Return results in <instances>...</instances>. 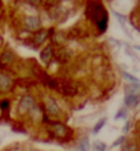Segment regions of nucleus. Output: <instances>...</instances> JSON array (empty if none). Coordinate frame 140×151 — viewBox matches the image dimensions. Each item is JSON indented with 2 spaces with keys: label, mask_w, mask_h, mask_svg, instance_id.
Listing matches in <instances>:
<instances>
[{
  "label": "nucleus",
  "mask_w": 140,
  "mask_h": 151,
  "mask_svg": "<svg viewBox=\"0 0 140 151\" xmlns=\"http://www.w3.org/2000/svg\"><path fill=\"white\" fill-rule=\"evenodd\" d=\"M25 28L28 30H36V29L40 28V19L37 17H26L25 18Z\"/></svg>",
  "instance_id": "nucleus-3"
},
{
  "label": "nucleus",
  "mask_w": 140,
  "mask_h": 151,
  "mask_svg": "<svg viewBox=\"0 0 140 151\" xmlns=\"http://www.w3.org/2000/svg\"><path fill=\"white\" fill-rule=\"evenodd\" d=\"M11 78L6 74H0V91H7L11 87Z\"/></svg>",
  "instance_id": "nucleus-6"
},
{
  "label": "nucleus",
  "mask_w": 140,
  "mask_h": 151,
  "mask_svg": "<svg viewBox=\"0 0 140 151\" xmlns=\"http://www.w3.org/2000/svg\"><path fill=\"white\" fill-rule=\"evenodd\" d=\"M45 106H47V111L51 115H59V106L52 98H47Z\"/></svg>",
  "instance_id": "nucleus-4"
},
{
  "label": "nucleus",
  "mask_w": 140,
  "mask_h": 151,
  "mask_svg": "<svg viewBox=\"0 0 140 151\" xmlns=\"http://www.w3.org/2000/svg\"><path fill=\"white\" fill-rule=\"evenodd\" d=\"M8 106V102H3V103H1V109H6Z\"/></svg>",
  "instance_id": "nucleus-18"
},
{
  "label": "nucleus",
  "mask_w": 140,
  "mask_h": 151,
  "mask_svg": "<svg viewBox=\"0 0 140 151\" xmlns=\"http://www.w3.org/2000/svg\"><path fill=\"white\" fill-rule=\"evenodd\" d=\"M104 124H106V118H102V119L99 121V122L96 124L95 128H93V133H95V135H96V133H99L100 129H102V128L104 127Z\"/></svg>",
  "instance_id": "nucleus-11"
},
{
  "label": "nucleus",
  "mask_w": 140,
  "mask_h": 151,
  "mask_svg": "<svg viewBox=\"0 0 140 151\" xmlns=\"http://www.w3.org/2000/svg\"><path fill=\"white\" fill-rule=\"evenodd\" d=\"M124 140H125V137H124V136H121V137H118V139H117L116 142H114V143L111 144V147H116V146H118V144H121V143H122V142H124Z\"/></svg>",
  "instance_id": "nucleus-15"
},
{
  "label": "nucleus",
  "mask_w": 140,
  "mask_h": 151,
  "mask_svg": "<svg viewBox=\"0 0 140 151\" xmlns=\"http://www.w3.org/2000/svg\"><path fill=\"white\" fill-rule=\"evenodd\" d=\"M135 48H136V50H139V51H140V47H135Z\"/></svg>",
  "instance_id": "nucleus-19"
},
{
  "label": "nucleus",
  "mask_w": 140,
  "mask_h": 151,
  "mask_svg": "<svg viewBox=\"0 0 140 151\" xmlns=\"http://www.w3.org/2000/svg\"><path fill=\"white\" fill-rule=\"evenodd\" d=\"M87 14L91 19L98 25L100 32H104L107 28V12L103 8V6L99 3H89L87 8Z\"/></svg>",
  "instance_id": "nucleus-1"
},
{
  "label": "nucleus",
  "mask_w": 140,
  "mask_h": 151,
  "mask_svg": "<svg viewBox=\"0 0 140 151\" xmlns=\"http://www.w3.org/2000/svg\"><path fill=\"white\" fill-rule=\"evenodd\" d=\"M51 129L54 131L56 136H59V137H63L66 135V128L62 125V124H52L51 125Z\"/></svg>",
  "instance_id": "nucleus-7"
},
{
  "label": "nucleus",
  "mask_w": 140,
  "mask_h": 151,
  "mask_svg": "<svg viewBox=\"0 0 140 151\" xmlns=\"http://www.w3.org/2000/svg\"><path fill=\"white\" fill-rule=\"evenodd\" d=\"M50 58H51V48L47 47V48L44 50V51L41 52V60L47 63L48 60H50Z\"/></svg>",
  "instance_id": "nucleus-9"
},
{
  "label": "nucleus",
  "mask_w": 140,
  "mask_h": 151,
  "mask_svg": "<svg viewBox=\"0 0 140 151\" xmlns=\"http://www.w3.org/2000/svg\"><path fill=\"white\" fill-rule=\"evenodd\" d=\"M78 151H89V139L85 137L78 143Z\"/></svg>",
  "instance_id": "nucleus-8"
},
{
  "label": "nucleus",
  "mask_w": 140,
  "mask_h": 151,
  "mask_svg": "<svg viewBox=\"0 0 140 151\" xmlns=\"http://www.w3.org/2000/svg\"><path fill=\"white\" fill-rule=\"evenodd\" d=\"M45 37H47V32L43 30V32L37 33L36 36H34V41H36V43H43V41L45 40Z\"/></svg>",
  "instance_id": "nucleus-12"
},
{
  "label": "nucleus",
  "mask_w": 140,
  "mask_h": 151,
  "mask_svg": "<svg viewBox=\"0 0 140 151\" xmlns=\"http://www.w3.org/2000/svg\"><path fill=\"white\" fill-rule=\"evenodd\" d=\"M33 107H34V99H33L32 96L26 95L21 99L19 107L18 109H19V113H26V111H29V110H32Z\"/></svg>",
  "instance_id": "nucleus-2"
},
{
  "label": "nucleus",
  "mask_w": 140,
  "mask_h": 151,
  "mask_svg": "<svg viewBox=\"0 0 140 151\" xmlns=\"http://www.w3.org/2000/svg\"><path fill=\"white\" fill-rule=\"evenodd\" d=\"M139 103H140V95H136V93H126L125 95V106L135 107Z\"/></svg>",
  "instance_id": "nucleus-5"
},
{
  "label": "nucleus",
  "mask_w": 140,
  "mask_h": 151,
  "mask_svg": "<svg viewBox=\"0 0 140 151\" xmlns=\"http://www.w3.org/2000/svg\"><path fill=\"white\" fill-rule=\"evenodd\" d=\"M129 128H131V122L128 121V122L125 124V127H124V129H122V132H124V133H126V132L129 131Z\"/></svg>",
  "instance_id": "nucleus-17"
},
{
  "label": "nucleus",
  "mask_w": 140,
  "mask_h": 151,
  "mask_svg": "<svg viewBox=\"0 0 140 151\" xmlns=\"http://www.w3.org/2000/svg\"><path fill=\"white\" fill-rule=\"evenodd\" d=\"M93 148H95V151H104L106 150V146H104L103 142H95Z\"/></svg>",
  "instance_id": "nucleus-13"
},
{
  "label": "nucleus",
  "mask_w": 140,
  "mask_h": 151,
  "mask_svg": "<svg viewBox=\"0 0 140 151\" xmlns=\"http://www.w3.org/2000/svg\"><path fill=\"white\" fill-rule=\"evenodd\" d=\"M124 77H125V80L126 81H131L132 84H140V81L135 77V76H132V74H129V73H126V72H124Z\"/></svg>",
  "instance_id": "nucleus-10"
},
{
  "label": "nucleus",
  "mask_w": 140,
  "mask_h": 151,
  "mask_svg": "<svg viewBox=\"0 0 140 151\" xmlns=\"http://www.w3.org/2000/svg\"><path fill=\"white\" fill-rule=\"evenodd\" d=\"M125 115H126V110H121V111H118L116 114V119L122 118V117H125Z\"/></svg>",
  "instance_id": "nucleus-16"
},
{
  "label": "nucleus",
  "mask_w": 140,
  "mask_h": 151,
  "mask_svg": "<svg viewBox=\"0 0 140 151\" xmlns=\"http://www.w3.org/2000/svg\"><path fill=\"white\" fill-rule=\"evenodd\" d=\"M122 151H136V144L133 143H129V144H125Z\"/></svg>",
  "instance_id": "nucleus-14"
}]
</instances>
